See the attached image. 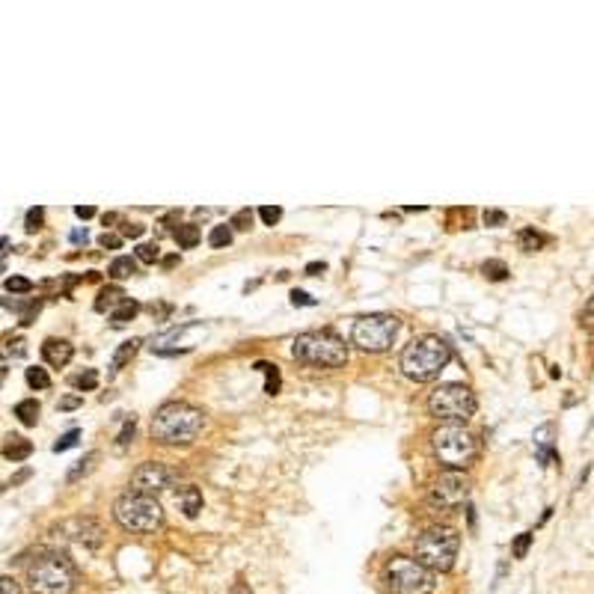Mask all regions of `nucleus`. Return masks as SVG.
Here are the masks:
<instances>
[{"mask_svg":"<svg viewBox=\"0 0 594 594\" xmlns=\"http://www.w3.org/2000/svg\"><path fill=\"white\" fill-rule=\"evenodd\" d=\"M449 363H452V345L437 333L410 339V342L404 345L402 356H398V369L404 371V378L416 380V384L437 380L440 371H443Z\"/></svg>","mask_w":594,"mask_h":594,"instance_id":"obj_1","label":"nucleus"},{"mask_svg":"<svg viewBox=\"0 0 594 594\" xmlns=\"http://www.w3.org/2000/svg\"><path fill=\"white\" fill-rule=\"evenodd\" d=\"M206 413L188 402H164L152 416V440L160 446H188L199 437Z\"/></svg>","mask_w":594,"mask_h":594,"instance_id":"obj_2","label":"nucleus"},{"mask_svg":"<svg viewBox=\"0 0 594 594\" xmlns=\"http://www.w3.org/2000/svg\"><path fill=\"white\" fill-rule=\"evenodd\" d=\"M74 582H78V571H74L72 559L66 553H39L27 565V589L30 594H72Z\"/></svg>","mask_w":594,"mask_h":594,"instance_id":"obj_3","label":"nucleus"},{"mask_svg":"<svg viewBox=\"0 0 594 594\" xmlns=\"http://www.w3.org/2000/svg\"><path fill=\"white\" fill-rule=\"evenodd\" d=\"M294 360L318 369H339L348 363V345L333 330H307L292 342Z\"/></svg>","mask_w":594,"mask_h":594,"instance_id":"obj_4","label":"nucleus"},{"mask_svg":"<svg viewBox=\"0 0 594 594\" xmlns=\"http://www.w3.org/2000/svg\"><path fill=\"white\" fill-rule=\"evenodd\" d=\"M457 547H461V535L452 526H428L416 535L413 541V559L422 562L428 571H452Z\"/></svg>","mask_w":594,"mask_h":594,"instance_id":"obj_5","label":"nucleus"},{"mask_svg":"<svg viewBox=\"0 0 594 594\" xmlns=\"http://www.w3.org/2000/svg\"><path fill=\"white\" fill-rule=\"evenodd\" d=\"M431 452L446 470H466L479 457V443H475L473 431L455 426V422H443L431 431Z\"/></svg>","mask_w":594,"mask_h":594,"instance_id":"obj_6","label":"nucleus"},{"mask_svg":"<svg viewBox=\"0 0 594 594\" xmlns=\"http://www.w3.org/2000/svg\"><path fill=\"white\" fill-rule=\"evenodd\" d=\"M113 520L122 526L125 532H137V535H146V532H155L160 520H164V508L155 496H146V494H122L113 503Z\"/></svg>","mask_w":594,"mask_h":594,"instance_id":"obj_7","label":"nucleus"},{"mask_svg":"<svg viewBox=\"0 0 594 594\" xmlns=\"http://www.w3.org/2000/svg\"><path fill=\"white\" fill-rule=\"evenodd\" d=\"M384 580L389 594H434L437 576L410 556H393L384 565Z\"/></svg>","mask_w":594,"mask_h":594,"instance_id":"obj_8","label":"nucleus"},{"mask_svg":"<svg viewBox=\"0 0 594 594\" xmlns=\"http://www.w3.org/2000/svg\"><path fill=\"white\" fill-rule=\"evenodd\" d=\"M428 413L440 422H455L464 426L466 419L475 413V393L466 384H440L428 393Z\"/></svg>","mask_w":594,"mask_h":594,"instance_id":"obj_9","label":"nucleus"},{"mask_svg":"<svg viewBox=\"0 0 594 594\" xmlns=\"http://www.w3.org/2000/svg\"><path fill=\"white\" fill-rule=\"evenodd\" d=\"M402 321L387 312H371V316H360L351 327V345H356L366 354H384L393 348Z\"/></svg>","mask_w":594,"mask_h":594,"instance_id":"obj_10","label":"nucleus"},{"mask_svg":"<svg viewBox=\"0 0 594 594\" xmlns=\"http://www.w3.org/2000/svg\"><path fill=\"white\" fill-rule=\"evenodd\" d=\"M466 499H470V479L461 470H446L428 488V505L440 508V512H452Z\"/></svg>","mask_w":594,"mask_h":594,"instance_id":"obj_11","label":"nucleus"},{"mask_svg":"<svg viewBox=\"0 0 594 594\" xmlns=\"http://www.w3.org/2000/svg\"><path fill=\"white\" fill-rule=\"evenodd\" d=\"M178 481V470L173 466L160 464V461H146L140 464L131 475V490L134 494H146V496H158L169 490Z\"/></svg>","mask_w":594,"mask_h":594,"instance_id":"obj_12","label":"nucleus"},{"mask_svg":"<svg viewBox=\"0 0 594 594\" xmlns=\"http://www.w3.org/2000/svg\"><path fill=\"white\" fill-rule=\"evenodd\" d=\"M54 535H63V538L74 541V544L87 547V550H96L101 544V526L92 520V517H72V520H63L59 526L51 529Z\"/></svg>","mask_w":594,"mask_h":594,"instance_id":"obj_13","label":"nucleus"},{"mask_svg":"<svg viewBox=\"0 0 594 594\" xmlns=\"http://www.w3.org/2000/svg\"><path fill=\"white\" fill-rule=\"evenodd\" d=\"M42 356H45L48 366L63 369V366H69V363H72L74 348H72L69 339H57V336H51V339H45V342H42Z\"/></svg>","mask_w":594,"mask_h":594,"instance_id":"obj_14","label":"nucleus"},{"mask_svg":"<svg viewBox=\"0 0 594 594\" xmlns=\"http://www.w3.org/2000/svg\"><path fill=\"white\" fill-rule=\"evenodd\" d=\"M30 452H33V443L27 437H21V434H6L4 437V457L6 461H12V464L27 461Z\"/></svg>","mask_w":594,"mask_h":594,"instance_id":"obj_15","label":"nucleus"},{"mask_svg":"<svg viewBox=\"0 0 594 594\" xmlns=\"http://www.w3.org/2000/svg\"><path fill=\"white\" fill-rule=\"evenodd\" d=\"M125 303V292L119 285H105L98 292V297H96V312H113V309H119Z\"/></svg>","mask_w":594,"mask_h":594,"instance_id":"obj_16","label":"nucleus"},{"mask_svg":"<svg viewBox=\"0 0 594 594\" xmlns=\"http://www.w3.org/2000/svg\"><path fill=\"white\" fill-rule=\"evenodd\" d=\"M134 274H137V259H131V256H116L107 265V277L116 279V283H119V279H129Z\"/></svg>","mask_w":594,"mask_h":594,"instance_id":"obj_17","label":"nucleus"},{"mask_svg":"<svg viewBox=\"0 0 594 594\" xmlns=\"http://www.w3.org/2000/svg\"><path fill=\"white\" fill-rule=\"evenodd\" d=\"M178 503H182V512H184V514H188V517H197V514H199V508H202V494H199V488H193V485L182 488V490H178Z\"/></svg>","mask_w":594,"mask_h":594,"instance_id":"obj_18","label":"nucleus"},{"mask_svg":"<svg viewBox=\"0 0 594 594\" xmlns=\"http://www.w3.org/2000/svg\"><path fill=\"white\" fill-rule=\"evenodd\" d=\"M39 402L36 398H24V402H19L15 404V416H19V422L21 426H27V428H33L39 422Z\"/></svg>","mask_w":594,"mask_h":594,"instance_id":"obj_19","label":"nucleus"},{"mask_svg":"<svg viewBox=\"0 0 594 594\" xmlns=\"http://www.w3.org/2000/svg\"><path fill=\"white\" fill-rule=\"evenodd\" d=\"M517 244H520V250H523V253H535V250L544 247L547 238L541 235L535 226H526V229H520V235H517Z\"/></svg>","mask_w":594,"mask_h":594,"instance_id":"obj_20","label":"nucleus"},{"mask_svg":"<svg viewBox=\"0 0 594 594\" xmlns=\"http://www.w3.org/2000/svg\"><path fill=\"white\" fill-rule=\"evenodd\" d=\"M137 348H140V339H129V342L119 345L116 354H113V363H110V369L119 371V369L129 366V363L134 360V354H137Z\"/></svg>","mask_w":594,"mask_h":594,"instance_id":"obj_21","label":"nucleus"},{"mask_svg":"<svg viewBox=\"0 0 594 594\" xmlns=\"http://www.w3.org/2000/svg\"><path fill=\"white\" fill-rule=\"evenodd\" d=\"M173 235H176V241H178V247L182 250H191V247H197L199 244V226L197 223H182Z\"/></svg>","mask_w":594,"mask_h":594,"instance_id":"obj_22","label":"nucleus"},{"mask_svg":"<svg viewBox=\"0 0 594 594\" xmlns=\"http://www.w3.org/2000/svg\"><path fill=\"white\" fill-rule=\"evenodd\" d=\"M137 312H140L137 303H134V301H125L122 307L110 312V324H113V327H125V324H129V321L137 318Z\"/></svg>","mask_w":594,"mask_h":594,"instance_id":"obj_23","label":"nucleus"},{"mask_svg":"<svg viewBox=\"0 0 594 594\" xmlns=\"http://www.w3.org/2000/svg\"><path fill=\"white\" fill-rule=\"evenodd\" d=\"M481 274H485L490 283H503V279H508V265L503 259H488L485 265H481Z\"/></svg>","mask_w":594,"mask_h":594,"instance_id":"obj_24","label":"nucleus"},{"mask_svg":"<svg viewBox=\"0 0 594 594\" xmlns=\"http://www.w3.org/2000/svg\"><path fill=\"white\" fill-rule=\"evenodd\" d=\"M256 369L259 371H265V393L268 395H277L279 393V384H283V380H279V369L277 366H270V363H256Z\"/></svg>","mask_w":594,"mask_h":594,"instance_id":"obj_25","label":"nucleus"},{"mask_svg":"<svg viewBox=\"0 0 594 594\" xmlns=\"http://www.w3.org/2000/svg\"><path fill=\"white\" fill-rule=\"evenodd\" d=\"M208 244L211 247H229L232 244V226L220 223V226H211V235H208Z\"/></svg>","mask_w":594,"mask_h":594,"instance_id":"obj_26","label":"nucleus"},{"mask_svg":"<svg viewBox=\"0 0 594 594\" xmlns=\"http://www.w3.org/2000/svg\"><path fill=\"white\" fill-rule=\"evenodd\" d=\"M24 380H27V387H30V389H48V387H51L48 371H45V369H39V366H30L27 371H24Z\"/></svg>","mask_w":594,"mask_h":594,"instance_id":"obj_27","label":"nucleus"},{"mask_svg":"<svg viewBox=\"0 0 594 594\" xmlns=\"http://www.w3.org/2000/svg\"><path fill=\"white\" fill-rule=\"evenodd\" d=\"M4 288H6V294H30L33 283H30V279H24V277H10L4 283Z\"/></svg>","mask_w":594,"mask_h":594,"instance_id":"obj_28","label":"nucleus"},{"mask_svg":"<svg viewBox=\"0 0 594 594\" xmlns=\"http://www.w3.org/2000/svg\"><path fill=\"white\" fill-rule=\"evenodd\" d=\"M532 538H535L532 532H520V535H517L514 544H512V556L514 559H526V553H529V547H532Z\"/></svg>","mask_w":594,"mask_h":594,"instance_id":"obj_29","label":"nucleus"},{"mask_svg":"<svg viewBox=\"0 0 594 594\" xmlns=\"http://www.w3.org/2000/svg\"><path fill=\"white\" fill-rule=\"evenodd\" d=\"M253 211L250 208H241V211H235L232 215V220H229V226H235V229H241V232H250L253 229Z\"/></svg>","mask_w":594,"mask_h":594,"instance_id":"obj_30","label":"nucleus"},{"mask_svg":"<svg viewBox=\"0 0 594 594\" xmlns=\"http://www.w3.org/2000/svg\"><path fill=\"white\" fill-rule=\"evenodd\" d=\"M72 384L78 387L81 393H90V389H96V387H98V371H96V369H87V371H83V375L74 378Z\"/></svg>","mask_w":594,"mask_h":594,"instance_id":"obj_31","label":"nucleus"},{"mask_svg":"<svg viewBox=\"0 0 594 594\" xmlns=\"http://www.w3.org/2000/svg\"><path fill=\"white\" fill-rule=\"evenodd\" d=\"M42 223H45V208H30L27 217H24V229L27 232H39Z\"/></svg>","mask_w":594,"mask_h":594,"instance_id":"obj_32","label":"nucleus"},{"mask_svg":"<svg viewBox=\"0 0 594 594\" xmlns=\"http://www.w3.org/2000/svg\"><path fill=\"white\" fill-rule=\"evenodd\" d=\"M158 259H160V247H158V244H140V247H137V262L155 265Z\"/></svg>","mask_w":594,"mask_h":594,"instance_id":"obj_33","label":"nucleus"},{"mask_svg":"<svg viewBox=\"0 0 594 594\" xmlns=\"http://www.w3.org/2000/svg\"><path fill=\"white\" fill-rule=\"evenodd\" d=\"M98 461V452H90L87 457H83V461H78V466H74V470L69 473V481H78L81 475H87L90 470H92V464Z\"/></svg>","mask_w":594,"mask_h":594,"instance_id":"obj_34","label":"nucleus"},{"mask_svg":"<svg viewBox=\"0 0 594 594\" xmlns=\"http://www.w3.org/2000/svg\"><path fill=\"white\" fill-rule=\"evenodd\" d=\"M481 220H485V226L496 229V226H505L508 223V215H505V211H499V208H488L485 215H481Z\"/></svg>","mask_w":594,"mask_h":594,"instance_id":"obj_35","label":"nucleus"},{"mask_svg":"<svg viewBox=\"0 0 594 594\" xmlns=\"http://www.w3.org/2000/svg\"><path fill=\"white\" fill-rule=\"evenodd\" d=\"M259 217L265 220V226H277L279 217H283V208H279V206H262L259 208Z\"/></svg>","mask_w":594,"mask_h":594,"instance_id":"obj_36","label":"nucleus"},{"mask_svg":"<svg viewBox=\"0 0 594 594\" xmlns=\"http://www.w3.org/2000/svg\"><path fill=\"white\" fill-rule=\"evenodd\" d=\"M78 437H81V431H78V428L66 431V434L59 437L57 443H54V452H66V449H72L74 443H78Z\"/></svg>","mask_w":594,"mask_h":594,"instance_id":"obj_37","label":"nucleus"},{"mask_svg":"<svg viewBox=\"0 0 594 594\" xmlns=\"http://www.w3.org/2000/svg\"><path fill=\"white\" fill-rule=\"evenodd\" d=\"M580 321H582V327L594 330V294L589 297V301H585V307L580 312Z\"/></svg>","mask_w":594,"mask_h":594,"instance_id":"obj_38","label":"nucleus"},{"mask_svg":"<svg viewBox=\"0 0 594 594\" xmlns=\"http://www.w3.org/2000/svg\"><path fill=\"white\" fill-rule=\"evenodd\" d=\"M134 426H137V422H134V416H131V419L125 422V428L119 431V437H116V443H119V446H129V443H131V437H134Z\"/></svg>","mask_w":594,"mask_h":594,"instance_id":"obj_39","label":"nucleus"},{"mask_svg":"<svg viewBox=\"0 0 594 594\" xmlns=\"http://www.w3.org/2000/svg\"><path fill=\"white\" fill-rule=\"evenodd\" d=\"M98 244H101V247H105V250H119V247H122V238L113 235V232H105V235L98 238Z\"/></svg>","mask_w":594,"mask_h":594,"instance_id":"obj_40","label":"nucleus"},{"mask_svg":"<svg viewBox=\"0 0 594 594\" xmlns=\"http://www.w3.org/2000/svg\"><path fill=\"white\" fill-rule=\"evenodd\" d=\"M294 307H316V297H309L307 292H292Z\"/></svg>","mask_w":594,"mask_h":594,"instance_id":"obj_41","label":"nucleus"},{"mask_svg":"<svg viewBox=\"0 0 594 594\" xmlns=\"http://www.w3.org/2000/svg\"><path fill=\"white\" fill-rule=\"evenodd\" d=\"M0 594H21V589H19V582L12 580L10 574L4 576V580H0Z\"/></svg>","mask_w":594,"mask_h":594,"instance_id":"obj_42","label":"nucleus"},{"mask_svg":"<svg viewBox=\"0 0 594 594\" xmlns=\"http://www.w3.org/2000/svg\"><path fill=\"white\" fill-rule=\"evenodd\" d=\"M83 404V398L81 395H66V398H59V410H74V407H81Z\"/></svg>","mask_w":594,"mask_h":594,"instance_id":"obj_43","label":"nucleus"},{"mask_svg":"<svg viewBox=\"0 0 594 594\" xmlns=\"http://www.w3.org/2000/svg\"><path fill=\"white\" fill-rule=\"evenodd\" d=\"M143 232H146V226H140V223H125L122 226V235L125 238H140Z\"/></svg>","mask_w":594,"mask_h":594,"instance_id":"obj_44","label":"nucleus"},{"mask_svg":"<svg viewBox=\"0 0 594 594\" xmlns=\"http://www.w3.org/2000/svg\"><path fill=\"white\" fill-rule=\"evenodd\" d=\"M324 270H327L324 262H309V265H307V274H309V277H321V274H324Z\"/></svg>","mask_w":594,"mask_h":594,"instance_id":"obj_45","label":"nucleus"},{"mask_svg":"<svg viewBox=\"0 0 594 594\" xmlns=\"http://www.w3.org/2000/svg\"><path fill=\"white\" fill-rule=\"evenodd\" d=\"M24 345H27V342H24V339H12V342H10V351H12L15 356H24V354H27V348H24Z\"/></svg>","mask_w":594,"mask_h":594,"instance_id":"obj_46","label":"nucleus"},{"mask_svg":"<svg viewBox=\"0 0 594 594\" xmlns=\"http://www.w3.org/2000/svg\"><path fill=\"white\" fill-rule=\"evenodd\" d=\"M69 238H72V244H87L90 241V232H87V229H74Z\"/></svg>","mask_w":594,"mask_h":594,"instance_id":"obj_47","label":"nucleus"},{"mask_svg":"<svg viewBox=\"0 0 594 594\" xmlns=\"http://www.w3.org/2000/svg\"><path fill=\"white\" fill-rule=\"evenodd\" d=\"M74 215H78L81 220H90V217H96V208H92V206H78V208H74Z\"/></svg>","mask_w":594,"mask_h":594,"instance_id":"obj_48","label":"nucleus"},{"mask_svg":"<svg viewBox=\"0 0 594 594\" xmlns=\"http://www.w3.org/2000/svg\"><path fill=\"white\" fill-rule=\"evenodd\" d=\"M229 594H253V589H250V585L244 582V580H238V582L232 585V589H229Z\"/></svg>","mask_w":594,"mask_h":594,"instance_id":"obj_49","label":"nucleus"},{"mask_svg":"<svg viewBox=\"0 0 594 594\" xmlns=\"http://www.w3.org/2000/svg\"><path fill=\"white\" fill-rule=\"evenodd\" d=\"M30 479V470H21L19 475H12V481H10V488H19L21 481H27Z\"/></svg>","mask_w":594,"mask_h":594,"instance_id":"obj_50","label":"nucleus"},{"mask_svg":"<svg viewBox=\"0 0 594 594\" xmlns=\"http://www.w3.org/2000/svg\"><path fill=\"white\" fill-rule=\"evenodd\" d=\"M178 265V256H167L164 259V268H176Z\"/></svg>","mask_w":594,"mask_h":594,"instance_id":"obj_51","label":"nucleus"}]
</instances>
